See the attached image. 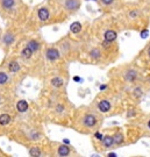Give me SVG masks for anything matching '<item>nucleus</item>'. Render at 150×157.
<instances>
[{
	"label": "nucleus",
	"mask_w": 150,
	"mask_h": 157,
	"mask_svg": "<svg viewBox=\"0 0 150 157\" xmlns=\"http://www.w3.org/2000/svg\"><path fill=\"white\" fill-rule=\"evenodd\" d=\"M135 78H136V72H135V71H129V72L126 75V79H127L128 82H133Z\"/></svg>",
	"instance_id": "obj_16"
},
{
	"label": "nucleus",
	"mask_w": 150,
	"mask_h": 157,
	"mask_svg": "<svg viewBox=\"0 0 150 157\" xmlns=\"http://www.w3.org/2000/svg\"><path fill=\"white\" fill-rule=\"evenodd\" d=\"M69 153H70V149L66 146H60L58 148V155L60 156H66V155H69Z\"/></svg>",
	"instance_id": "obj_10"
},
{
	"label": "nucleus",
	"mask_w": 150,
	"mask_h": 157,
	"mask_svg": "<svg viewBox=\"0 0 150 157\" xmlns=\"http://www.w3.org/2000/svg\"><path fill=\"white\" fill-rule=\"evenodd\" d=\"M80 29H82V25L79 23V22H75V23H72L71 25V31L72 33H79L80 31Z\"/></svg>",
	"instance_id": "obj_15"
},
{
	"label": "nucleus",
	"mask_w": 150,
	"mask_h": 157,
	"mask_svg": "<svg viewBox=\"0 0 150 157\" xmlns=\"http://www.w3.org/2000/svg\"><path fill=\"white\" fill-rule=\"evenodd\" d=\"M113 143H114V141H113V137H112V136H105L104 140H102V144H104L106 148L112 147Z\"/></svg>",
	"instance_id": "obj_8"
},
{
	"label": "nucleus",
	"mask_w": 150,
	"mask_h": 157,
	"mask_svg": "<svg viewBox=\"0 0 150 157\" xmlns=\"http://www.w3.org/2000/svg\"><path fill=\"white\" fill-rule=\"evenodd\" d=\"M97 124V119H95V117L94 115H86L85 118H84V125L87 126V127H93V126Z\"/></svg>",
	"instance_id": "obj_3"
},
{
	"label": "nucleus",
	"mask_w": 150,
	"mask_h": 157,
	"mask_svg": "<svg viewBox=\"0 0 150 157\" xmlns=\"http://www.w3.org/2000/svg\"><path fill=\"white\" fill-rule=\"evenodd\" d=\"M8 69H9L11 72H16V71L20 70V65H19V63L18 62H12V63H9Z\"/></svg>",
	"instance_id": "obj_12"
},
{
	"label": "nucleus",
	"mask_w": 150,
	"mask_h": 157,
	"mask_svg": "<svg viewBox=\"0 0 150 157\" xmlns=\"http://www.w3.org/2000/svg\"><path fill=\"white\" fill-rule=\"evenodd\" d=\"M79 6V2L77 1V0H68L66 2H65V7L68 8V9H75V8H77Z\"/></svg>",
	"instance_id": "obj_7"
},
{
	"label": "nucleus",
	"mask_w": 150,
	"mask_h": 157,
	"mask_svg": "<svg viewBox=\"0 0 150 157\" xmlns=\"http://www.w3.org/2000/svg\"><path fill=\"white\" fill-rule=\"evenodd\" d=\"M113 141H114V143L120 144L121 142L123 141V137H122V135H121V134H117V135L113 137Z\"/></svg>",
	"instance_id": "obj_18"
},
{
	"label": "nucleus",
	"mask_w": 150,
	"mask_h": 157,
	"mask_svg": "<svg viewBox=\"0 0 150 157\" xmlns=\"http://www.w3.org/2000/svg\"><path fill=\"white\" fill-rule=\"evenodd\" d=\"M95 136H97V139H99V140H102V135H101V134L97 133V134H95Z\"/></svg>",
	"instance_id": "obj_24"
},
{
	"label": "nucleus",
	"mask_w": 150,
	"mask_h": 157,
	"mask_svg": "<svg viewBox=\"0 0 150 157\" xmlns=\"http://www.w3.org/2000/svg\"><path fill=\"white\" fill-rule=\"evenodd\" d=\"M98 108H99V111H101L104 113L105 112H108L111 109V102L107 101V100H101L99 102V105H98Z\"/></svg>",
	"instance_id": "obj_2"
},
{
	"label": "nucleus",
	"mask_w": 150,
	"mask_h": 157,
	"mask_svg": "<svg viewBox=\"0 0 150 157\" xmlns=\"http://www.w3.org/2000/svg\"><path fill=\"white\" fill-rule=\"evenodd\" d=\"M9 121H11V117L8 114H1L0 115V125L6 126L9 124Z\"/></svg>",
	"instance_id": "obj_9"
},
{
	"label": "nucleus",
	"mask_w": 150,
	"mask_h": 157,
	"mask_svg": "<svg viewBox=\"0 0 150 157\" xmlns=\"http://www.w3.org/2000/svg\"><path fill=\"white\" fill-rule=\"evenodd\" d=\"M29 154L30 156H38L40 155V150L37 149V147H33L29 150Z\"/></svg>",
	"instance_id": "obj_19"
},
{
	"label": "nucleus",
	"mask_w": 150,
	"mask_h": 157,
	"mask_svg": "<svg viewBox=\"0 0 150 157\" xmlns=\"http://www.w3.org/2000/svg\"><path fill=\"white\" fill-rule=\"evenodd\" d=\"M38 18H40V20L45 21L47 19H49V11L45 7L40 8V11H38Z\"/></svg>",
	"instance_id": "obj_4"
},
{
	"label": "nucleus",
	"mask_w": 150,
	"mask_h": 157,
	"mask_svg": "<svg viewBox=\"0 0 150 157\" xmlns=\"http://www.w3.org/2000/svg\"><path fill=\"white\" fill-rule=\"evenodd\" d=\"M148 127L150 128V120H149V122H148Z\"/></svg>",
	"instance_id": "obj_27"
},
{
	"label": "nucleus",
	"mask_w": 150,
	"mask_h": 157,
	"mask_svg": "<svg viewBox=\"0 0 150 157\" xmlns=\"http://www.w3.org/2000/svg\"><path fill=\"white\" fill-rule=\"evenodd\" d=\"M21 55H22V57H25V58H30L31 57V55H33V50L30 49V48H25L23 50H22V53H21Z\"/></svg>",
	"instance_id": "obj_14"
},
{
	"label": "nucleus",
	"mask_w": 150,
	"mask_h": 157,
	"mask_svg": "<svg viewBox=\"0 0 150 157\" xmlns=\"http://www.w3.org/2000/svg\"><path fill=\"white\" fill-rule=\"evenodd\" d=\"M1 5H2V7L5 9H11L14 6V0H2Z\"/></svg>",
	"instance_id": "obj_11"
},
{
	"label": "nucleus",
	"mask_w": 150,
	"mask_h": 157,
	"mask_svg": "<svg viewBox=\"0 0 150 157\" xmlns=\"http://www.w3.org/2000/svg\"><path fill=\"white\" fill-rule=\"evenodd\" d=\"M101 1H102L105 5H111V4H112L114 0H101Z\"/></svg>",
	"instance_id": "obj_23"
},
{
	"label": "nucleus",
	"mask_w": 150,
	"mask_h": 157,
	"mask_svg": "<svg viewBox=\"0 0 150 157\" xmlns=\"http://www.w3.org/2000/svg\"><path fill=\"white\" fill-rule=\"evenodd\" d=\"M148 56H149V57H150V48H149V49H148Z\"/></svg>",
	"instance_id": "obj_26"
},
{
	"label": "nucleus",
	"mask_w": 150,
	"mask_h": 157,
	"mask_svg": "<svg viewBox=\"0 0 150 157\" xmlns=\"http://www.w3.org/2000/svg\"><path fill=\"white\" fill-rule=\"evenodd\" d=\"M45 56L48 60L50 61H56L58 57H60V53L58 50H56L55 48H49L47 51H45Z\"/></svg>",
	"instance_id": "obj_1"
},
{
	"label": "nucleus",
	"mask_w": 150,
	"mask_h": 157,
	"mask_svg": "<svg viewBox=\"0 0 150 157\" xmlns=\"http://www.w3.org/2000/svg\"><path fill=\"white\" fill-rule=\"evenodd\" d=\"M16 108H18L19 112L23 113V112H26V111L28 109V102H27L26 100H20V101L16 104Z\"/></svg>",
	"instance_id": "obj_5"
},
{
	"label": "nucleus",
	"mask_w": 150,
	"mask_h": 157,
	"mask_svg": "<svg viewBox=\"0 0 150 157\" xmlns=\"http://www.w3.org/2000/svg\"><path fill=\"white\" fill-rule=\"evenodd\" d=\"M28 48H30L33 51H37L40 49V43L36 41H30L28 43Z\"/></svg>",
	"instance_id": "obj_13"
},
{
	"label": "nucleus",
	"mask_w": 150,
	"mask_h": 157,
	"mask_svg": "<svg viewBox=\"0 0 150 157\" xmlns=\"http://www.w3.org/2000/svg\"><path fill=\"white\" fill-rule=\"evenodd\" d=\"M12 41H13V37H9V36H6V37H5V42H6L7 44L11 43Z\"/></svg>",
	"instance_id": "obj_22"
},
{
	"label": "nucleus",
	"mask_w": 150,
	"mask_h": 157,
	"mask_svg": "<svg viewBox=\"0 0 150 157\" xmlns=\"http://www.w3.org/2000/svg\"><path fill=\"white\" fill-rule=\"evenodd\" d=\"M91 56H92V57H99V50H93V51H91Z\"/></svg>",
	"instance_id": "obj_21"
},
{
	"label": "nucleus",
	"mask_w": 150,
	"mask_h": 157,
	"mask_svg": "<svg viewBox=\"0 0 150 157\" xmlns=\"http://www.w3.org/2000/svg\"><path fill=\"white\" fill-rule=\"evenodd\" d=\"M51 84L54 85V86H56V87H60L63 85V80L60 79V78H54L53 80H51Z\"/></svg>",
	"instance_id": "obj_17"
},
{
	"label": "nucleus",
	"mask_w": 150,
	"mask_h": 157,
	"mask_svg": "<svg viewBox=\"0 0 150 157\" xmlns=\"http://www.w3.org/2000/svg\"><path fill=\"white\" fill-rule=\"evenodd\" d=\"M117 38V33L114 31H107L105 33V40L108 42H112Z\"/></svg>",
	"instance_id": "obj_6"
},
{
	"label": "nucleus",
	"mask_w": 150,
	"mask_h": 157,
	"mask_svg": "<svg viewBox=\"0 0 150 157\" xmlns=\"http://www.w3.org/2000/svg\"><path fill=\"white\" fill-rule=\"evenodd\" d=\"M130 15H132V18H135V15H136V12H132V13H130Z\"/></svg>",
	"instance_id": "obj_25"
},
{
	"label": "nucleus",
	"mask_w": 150,
	"mask_h": 157,
	"mask_svg": "<svg viewBox=\"0 0 150 157\" xmlns=\"http://www.w3.org/2000/svg\"><path fill=\"white\" fill-rule=\"evenodd\" d=\"M7 80H8L7 75H6V73H4V72H0V84H5Z\"/></svg>",
	"instance_id": "obj_20"
}]
</instances>
